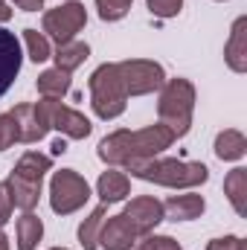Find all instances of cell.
I'll return each mask as SVG.
<instances>
[{"mask_svg":"<svg viewBox=\"0 0 247 250\" xmlns=\"http://www.w3.org/2000/svg\"><path fill=\"white\" fill-rule=\"evenodd\" d=\"M172 143H175V134L160 123L148 125V128H140V131L120 128V131H111L108 137L99 140L96 154L111 169H131L134 163L160 157L166 148H172Z\"/></svg>","mask_w":247,"mask_h":250,"instance_id":"obj_1","label":"cell"},{"mask_svg":"<svg viewBox=\"0 0 247 250\" xmlns=\"http://www.w3.org/2000/svg\"><path fill=\"white\" fill-rule=\"evenodd\" d=\"M134 178L145 181V184H157V187L169 189H195L209 181V169L204 163H189V160H178V157H151L143 163H134L131 169Z\"/></svg>","mask_w":247,"mask_h":250,"instance_id":"obj_2","label":"cell"},{"mask_svg":"<svg viewBox=\"0 0 247 250\" xmlns=\"http://www.w3.org/2000/svg\"><path fill=\"white\" fill-rule=\"evenodd\" d=\"M53 169V157L41 154V151H26L18 166L12 169V175L6 178V187L12 195V204L23 212H32L41 201V187H44V175Z\"/></svg>","mask_w":247,"mask_h":250,"instance_id":"obj_3","label":"cell"},{"mask_svg":"<svg viewBox=\"0 0 247 250\" xmlns=\"http://www.w3.org/2000/svg\"><path fill=\"white\" fill-rule=\"evenodd\" d=\"M192 114H195V84L189 79H166L160 87L157 99V117L160 125H166L175 140H181L192 128Z\"/></svg>","mask_w":247,"mask_h":250,"instance_id":"obj_4","label":"cell"},{"mask_svg":"<svg viewBox=\"0 0 247 250\" xmlns=\"http://www.w3.org/2000/svg\"><path fill=\"white\" fill-rule=\"evenodd\" d=\"M90 108L99 120H117L123 117L125 108H128V93H125V84L120 79V70L117 62H105L99 64L93 73H90Z\"/></svg>","mask_w":247,"mask_h":250,"instance_id":"obj_5","label":"cell"},{"mask_svg":"<svg viewBox=\"0 0 247 250\" xmlns=\"http://www.w3.org/2000/svg\"><path fill=\"white\" fill-rule=\"evenodd\" d=\"M87 201H90V184L76 169L53 172V181H50V207H53L56 215H73Z\"/></svg>","mask_w":247,"mask_h":250,"instance_id":"obj_6","label":"cell"},{"mask_svg":"<svg viewBox=\"0 0 247 250\" xmlns=\"http://www.w3.org/2000/svg\"><path fill=\"white\" fill-rule=\"evenodd\" d=\"M84 23H87V9L79 0H67L62 6L44 12V21H41L47 38H53L59 47L67 41H76V35L84 29Z\"/></svg>","mask_w":247,"mask_h":250,"instance_id":"obj_7","label":"cell"},{"mask_svg":"<svg viewBox=\"0 0 247 250\" xmlns=\"http://www.w3.org/2000/svg\"><path fill=\"white\" fill-rule=\"evenodd\" d=\"M117 70H120V79H123L128 96H148V93L160 90L163 82H166L163 64L148 62V59H125V62H117Z\"/></svg>","mask_w":247,"mask_h":250,"instance_id":"obj_8","label":"cell"},{"mask_svg":"<svg viewBox=\"0 0 247 250\" xmlns=\"http://www.w3.org/2000/svg\"><path fill=\"white\" fill-rule=\"evenodd\" d=\"M38 105H41V111H44L50 128H56L59 134L70 137V140H87L90 137L93 125H90V120L84 114H79L76 108H67L59 99H41Z\"/></svg>","mask_w":247,"mask_h":250,"instance_id":"obj_9","label":"cell"},{"mask_svg":"<svg viewBox=\"0 0 247 250\" xmlns=\"http://www.w3.org/2000/svg\"><path fill=\"white\" fill-rule=\"evenodd\" d=\"M12 117L18 123V143H41L50 131V123L38 102H21L12 108Z\"/></svg>","mask_w":247,"mask_h":250,"instance_id":"obj_10","label":"cell"},{"mask_svg":"<svg viewBox=\"0 0 247 250\" xmlns=\"http://www.w3.org/2000/svg\"><path fill=\"white\" fill-rule=\"evenodd\" d=\"M123 215L145 236V233H154V227L166 218L163 215V201H157V198H151V195H137V198H131L128 204H125Z\"/></svg>","mask_w":247,"mask_h":250,"instance_id":"obj_11","label":"cell"},{"mask_svg":"<svg viewBox=\"0 0 247 250\" xmlns=\"http://www.w3.org/2000/svg\"><path fill=\"white\" fill-rule=\"evenodd\" d=\"M21 64H23V53L18 35L0 26V96H6V90L15 84Z\"/></svg>","mask_w":247,"mask_h":250,"instance_id":"obj_12","label":"cell"},{"mask_svg":"<svg viewBox=\"0 0 247 250\" xmlns=\"http://www.w3.org/2000/svg\"><path fill=\"white\" fill-rule=\"evenodd\" d=\"M140 236H143V233L125 218L123 212H120V215H108L105 224H102V230H99V248H105V250H131Z\"/></svg>","mask_w":247,"mask_h":250,"instance_id":"obj_13","label":"cell"},{"mask_svg":"<svg viewBox=\"0 0 247 250\" xmlns=\"http://www.w3.org/2000/svg\"><path fill=\"white\" fill-rule=\"evenodd\" d=\"M204 209H206V201H204V195H198V192L172 195V198L163 201V215H166L169 221H195V218L204 215Z\"/></svg>","mask_w":247,"mask_h":250,"instance_id":"obj_14","label":"cell"},{"mask_svg":"<svg viewBox=\"0 0 247 250\" xmlns=\"http://www.w3.org/2000/svg\"><path fill=\"white\" fill-rule=\"evenodd\" d=\"M224 62L233 73H247V18H239L224 44Z\"/></svg>","mask_w":247,"mask_h":250,"instance_id":"obj_15","label":"cell"},{"mask_svg":"<svg viewBox=\"0 0 247 250\" xmlns=\"http://www.w3.org/2000/svg\"><path fill=\"white\" fill-rule=\"evenodd\" d=\"M96 195H99L102 204H120V201H125V198L131 195V181H128V175L120 172V169L102 172L99 181H96Z\"/></svg>","mask_w":247,"mask_h":250,"instance_id":"obj_16","label":"cell"},{"mask_svg":"<svg viewBox=\"0 0 247 250\" xmlns=\"http://www.w3.org/2000/svg\"><path fill=\"white\" fill-rule=\"evenodd\" d=\"M247 154V137L239 128H224L218 137H215V157L218 160H227V163H236Z\"/></svg>","mask_w":247,"mask_h":250,"instance_id":"obj_17","label":"cell"},{"mask_svg":"<svg viewBox=\"0 0 247 250\" xmlns=\"http://www.w3.org/2000/svg\"><path fill=\"white\" fill-rule=\"evenodd\" d=\"M18 250H38V242L44 239V221L35 212H23L15 224Z\"/></svg>","mask_w":247,"mask_h":250,"instance_id":"obj_18","label":"cell"},{"mask_svg":"<svg viewBox=\"0 0 247 250\" xmlns=\"http://www.w3.org/2000/svg\"><path fill=\"white\" fill-rule=\"evenodd\" d=\"M224 195L227 201L233 204L236 215H247V169L245 166H236L227 178H224Z\"/></svg>","mask_w":247,"mask_h":250,"instance_id":"obj_19","label":"cell"},{"mask_svg":"<svg viewBox=\"0 0 247 250\" xmlns=\"http://www.w3.org/2000/svg\"><path fill=\"white\" fill-rule=\"evenodd\" d=\"M108 218V204H99L82 224H79V245L84 250H99V230Z\"/></svg>","mask_w":247,"mask_h":250,"instance_id":"obj_20","label":"cell"},{"mask_svg":"<svg viewBox=\"0 0 247 250\" xmlns=\"http://www.w3.org/2000/svg\"><path fill=\"white\" fill-rule=\"evenodd\" d=\"M35 87H38L41 99H62L64 93L70 90V73H64L59 67H50V70H44L38 76Z\"/></svg>","mask_w":247,"mask_h":250,"instance_id":"obj_21","label":"cell"},{"mask_svg":"<svg viewBox=\"0 0 247 250\" xmlns=\"http://www.w3.org/2000/svg\"><path fill=\"white\" fill-rule=\"evenodd\" d=\"M87 56H90V47H87L84 41H67V44H62V47L53 53V62H56L59 70L73 73L76 67H82V64L87 62Z\"/></svg>","mask_w":247,"mask_h":250,"instance_id":"obj_22","label":"cell"},{"mask_svg":"<svg viewBox=\"0 0 247 250\" xmlns=\"http://www.w3.org/2000/svg\"><path fill=\"white\" fill-rule=\"evenodd\" d=\"M23 44H26V56L35 64H44L47 59H53V47L50 38L38 29H23Z\"/></svg>","mask_w":247,"mask_h":250,"instance_id":"obj_23","label":"cell"},{"mask_svg":"<svg viewBox=\"0 0 247 250\" xmlns=\"http://www.w3.org/2000/svg\"><path fill=\"white\" fill-rule=\"evenodd\" d=\"M131 6H134V0H96V12H99V18L108 21V23L123 21L125 15L131 12Z\"/></svg>","mask_w":247,"mask_h":250,"instance_id":"obj_24","label":"cell"},{"mask_svg":"<svg viewBox=\"0 0 247 250\" xmlns=\"http://www.w3.org/2000/svg\"><path fill=\"white\" fill-rule=\"evenodd\" d=\"M148 12L160 21H169V18H178L181 9H184V0H145Z\"/></svg>","mask_w":247,"mask_h":250,"instance_id":"obj_25","label":"cell"},{"mask_svg":"<svg viewBox=\"0 0 247 250\" xmlns=\"http://www.w3.org/2000/svg\"><path fill=\"white\" fill-rule=\"evenodd\" d=\"M15 143H18V123L12 117V111H6V114H0V151L12 148Z\"/></svg>","mask_w":247,"mask_h":250,"instance_id":"obj_26","label":"cell"},{"mask_svg":"<svg viewBox=\"0 0 247 250\" xmlns=\"http://www.w3.org/2000/svg\"><path fill=\"white\" fill-rule=\"evenodd\" d=\"M206 250H247V242L242 236H221V239H212Z\"/></svg>","mask_w":247,"mask_h":250,"instance_id":"obj_27","label":"cell"},{"mask_svg":"<svg viewBox=\"0 0 247 250\" xmlns=\"http://www.w3.org/2000/svg\"><path fill=\"white\" fill-rule=\"evenodd\" d=\"M12 209H15V204H12L9 187H6V181H0V227H6V224H9Z\"/></svg>","mask_w":247,"mask_h":250,"instance_id":"obj_28","label":"cell"},{"mask_svg":"<svg viewBox=\"0 0 247 250\" xmlns=\"http://www.w3.org/2000/svg\"><path fill=\"white\" fill-rule=\"evenodd\" d=\"M154 245H157V236L145 233V236H140V239L134 242V248H131V250H154Z\"/></svg>","mask_w":247,"mask_h":250,"instance_id":"obj_29","label":"cell"},{"mask_svg":"<svg viewBox=\"0 0 247 250\" xmlns=\"http://www.w3.org/2000/svg\"><path fill=\"white\" fill-rule=\"evenodd\" d=\"M154 250H184L172 236H157V245H154Z\"/></svg>","mask_w":247,"mask_h":250,"instance_id":"obj_30","label":"cell"},{"mask_svg":"<svg viewBox=\"0 0 247 250\" xmlns=\"http://www.w3.org/2000/svg\"><path fill=\"white\" fill-rule=\"evenodd\" d=\"M18 9H23V12H38V9H44V0H12Z\"/></svg>","mask_w":247,"mask_h":250,"instance_id":"obj_31","label":"cell"},{"mask_svg":"<svg viewBox=\"0 0 247 250\" xmlns=\"http://www.w3.org/2000/svg\"><path fill=\"white\" fill-rule=\"evenodd\" d=\"M12 18V9H9V3L6 0H0V23H6Z\"/></svg>","mask_w":247,"mask_h":250,"instance_id":"obj_32","label":"cell"},{"mask_svg":"<svg viewBox=\"0 0 247 250\" xmlns=\"http://www.w3.org/2000/svg\"><path fill=\"white\" fill-rule=\"evenodd\" d=\"M64 151H67V143H64V137H59L53 143V154H64Z\"/></svg>","mask_w":247,"mask_h":250,"instance_id":"obj_33","label":"cell"},{"mask_svg":"<svg viewBox=\"0 0 247 250\" xmlns=\"http://www.w3.org/2000/svg\"><path fill=\"white\" fill-rule=\"evenodd\" d=\"M0 250H9V236L0 230Z\"/></svg>","mask_w":247,"mask_h":250,"instance_id":"obj_34","label":"cell"},{"mask_svg":"<svg viewBox=\"0 0 247 250\" xmlns=\"http://www.w3.org/2000/svg\"><path fill=\"white\" fill-rule=\"evenodd\" d=\"M50 250H67V248H50Z\"/></svg>","mask_w":247,"mask_h":250,"instance_id":"obj_35","label":"cell"},{"mask_svg":"<svg viewBox=\"0 0 247 250\" xmlns=\"http://www.w3.org/2000/svg\"><path fill=\"white\" fill-rule=\"evenodd\" d=\"M218 3H224V0H218Z\"/></svg>","mask_w":247,"mask_h":250,"instance_id":"obj_36","label":"cell"}]
</instances>
